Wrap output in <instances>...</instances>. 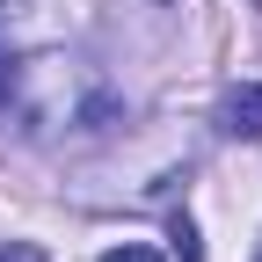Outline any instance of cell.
Instances as JSON below:
<instances>
[{
    "label": "cell",
    "instance_id": "cell-1",
    "mask_svg": "<svg viewBox=\"0 0 262 262\" xmlns=\"http://www.w3.org/2000/svg\"><path fill=\"white\" fill-rule=\"evenodd\" d=\"M219 131H226V139H262V80L226 88V102H219Z\"/></svg>",
    "mask_w": 262,
    "mask_h": 262
},
{
    "label": "cell",
    "instance_id": "cell-2",
    "mask_svg": "<svg viewBox=\"0 0 262 262\" xmlns=\"http://www.w3.org/2000/svg\"><path fill=\"white\" fill-rule=\"evenodd\" d=\"M168 241H175V255H182V262H204V248H196V226H189V211H175V219H168Z\"/></svg>",
    "mask_w": 262,
    "mask_h": 262
},
{
    "label": "cell",
    "instance_id": "cell-3",
    "mask_svg": "<svg viewBox=\"0 0 262 262\" xmlns=\"http://www.w3.org/2000/svg\"><path fill=\"white\" fill-rule=\"evenodd\" d=\"M0 262H44V248H37V241H8V248H0Z\"/></svg>",
    "mask_w": 262,
    "mask_h": 262
},
{
    "label": "cell",
    "instance_id": "cell-4",
    "mask_svg": "<svg viewBox=\"0 0 262 262\" xmlns=\"http://www.w3.org/2000/svg\"><path fill=\"white\" fill-rule=\"evenodd\" d=\"M102 262H160V255H153V248H139V241H124V248H110Z\"/></svg>",
    "mask_w": 262,
    "mask_h": 262
}]
</instances>
